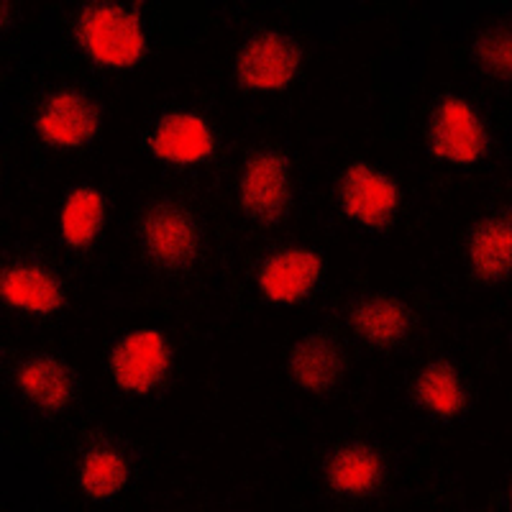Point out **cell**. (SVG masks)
Instances as JSON below:
<instances>
[{"instance_id": "cell-13", "label": "cell", "mask_w": 512, "mask_h": 512, "mask_svg": "<svg viewBox=\"0 0 512 512\" xmlns=\"http://www.w3.org/2000/svg\"><path fill=\"white\" fill-rule=\"evenodd\" d=\"M344 372L341 349L328 336H308L292 349L290 377L305 392H326Z\"/></svg>"}, {"instance_id": "cell-11", "label": "cell", "mask_w": 512, "mask_h": 512, "mask_svg": "<svg viewBox=\"0 0 512 512\" xmlns=\"http://www.w3.org/2000/svg\"><path fill=\"white\" fill-rule=\"evenodd\" d=\"M0 295L11 308L34 315H52L64 305V287L54 272L16 264L0 277Z\"/></svg>"}, {"instance_id": "cell-3", "label": "cell", "mask_w": 512, "mask_h": 512, "mask_svg": "<svg viewBox=\"0 0 512 512\" xmlns=\"http://www.w3.org/2000/svg\"><path fill=\"white\" fill-rule=\"evenodd\" d=\"M431 149L438 159L451 164H477L487 154V128L464 98L438 100L431 116Z\"/></svg>"}, {"instance_id": "cell-6", "label": "cell", "mask_w": 512, "mask_h": 512, "mask_svg": "<svg viewBox=\"0 0 512 512\" xmlns=\"http://www.w3.org/2000/svg\"><path fill=\"white\" fill-rule=\"evenodd\" d=\"M169 369L167 338L152 328L128 333L111 354V374L123 392L146 395L159 387Z\"/></svg>"}, {"instance_id": "cell-2", "label": "cell", "mask_w": 512, "mask_h": 512, "mask_svg": "<svg viewBox=\"0 0 512 512\" xmlns=\"http://www.w3.org/2000/svg\"><path fill=\"white\" fill-rule=\"evenodd\" d=\"M300 44L282 31H264L241 49L236 59V77L241 88L267 93L282 90L295 80L300 70Z\"/></svg>"}, {"instance_id": "cell-20", "label": "cell", "mask_w": 512, "mask_h": 512, "mask_svg": "<svg viewBox=\"0 0 512 512\" xmlns=\"http://www.w3.org/2000/svg\"><path fill=\"white\" fill-rule=\"evenodd\" d=\"M477 62L492 75H510V36L500 34H484L474 47Z\"/></svg>"}, {"instance_id": "cell-10", "label": "cell", "mask_w": 512, "mask_h": 512, "mask_svg": "<svg viewBox=\"0 0 512 512\" xmlns=\"http://www.w3.org/2000/svg\"><path fill=\"white\" fill-rule=\"evenodd\" d=\"M323 277V262L310 249H282L267 256L259 267V290L269 303H300L318 287Z\"/></svg>"}, {"instance_id": "cell-5", "label": "cell", "mask_w": 512, "mask_h": 512, "mask_svg": "<svg viewBox=\"0 0 512 512\" xmlns=\"http://www.w3.org/2000/svg\"><path fill=\"white\" fill-rule=\"evenodd\" d=\"M241 208L251 221L272 226L290 205V159L282 152L251 157L241 175Z\"/></svg>"}, {"instance_id": "cell-8", "label": "cell", "mask_w": 512, "mask_h": 512, "mask_svg": "<svg viewBox=\"0 0 512 512\" xmlns=\"http://www.w3.org/2000/svg\"><path fill=\"white\" fill-rule=\"evenodd\" d=\"M149 149L157 159L177 167H195L213 157L216 134L198 113H164L149 136Z\"/></svg>"}, {"instance_id": "cell-17", "label": "cell", "mask_w": 512, "mask_h": 512, "mask_svg": "<svg viewBox=\"0 0 512 512\" xmlns=\"http://www.w3.org/2000/svg\"><path fill=\"white\" fill-rule=\"evenodd\" d=\"M415 400L436 418H456L466 408V390L448 361H433L415 379Z\"/></svg>"}, {"instance_id": "cell-16", "label": "cell", "mask_w": 512, "mask_h": 512, "mask_svg": "<svg viewBox=\"0 0 512 512\" xmlns=\"http://www.w3.org/2000/svg\"><path fill=\"white\" fill-rule=\"evenodd\" d=\"M469 259L477 277L502 280L512 267V228L507 218H487L479 223L469 241Z\"/></svg>"}, {"instance_id": "cell-15", "label": "cell", "mask_w": 512, "mask_h": 512, "mask_svg": "<svg viewBox=\"0 0 512 512\" xmlns=\"http://www.w3.org/2000/svg\"><path fill=\"white\" fill-rule=\"evenodd\" d=\"M356 333L372 346H395L410 331V310L395 297H367L351 313Z\"/></svg>"}, {"instance_id": "cell-1", "label": "cell", "mask_w": 512, "mask_h": 512, "mask_svg": "<svg viewBox=\"0 0 512 512\" xmlns=\"http://www.w3.org/2000/svg\"><path fill=\"white\" fill-rule=\"evenodd\" d=\"M77 44L98 67L126 70L149 52L139 13L116 3H93L82 8L75 26Z\"/></svg>"}, {"instance_id": "cell-19", "label": "cell", "mask_w": 512, "mask_h": 512, "mask_svg": "<svg viewBox=\"0 0 512 512\" xmlns=\"http://www.w3.org/2000/svg\"><path fill=\"white\" fill-rule=\"evenodd\" d=\"M128 464L111 446L90 448L80 464V487L90 500H113L126 487Z\"/></svg>"}, {"instance_id": "cell-14", "label": "cell", "mask_w": 512, "mask_h": 512, "mask_svg": "<svg viewBox=\"0 0 512 512\" xmlns=\"http://www.w3.org/2000/svg\"><path fill=\"white\" fill-rule=\"evenodd\" d=\"M382 459L367 443H349L338 448L328 464V482L336 495L359 500L372 495L382 482Z\"/></svg>"}, {"instance_id": "cell-4", "label": "cell", "mask_w": 512, "mask_h": 512, "mask_svg": "<svg viewBox=\"0 0 512 512\" xmlns=\"http://www.w3.org/2000/svg\"><path fill=\"white\" fill-rule=\"evenodd\" d=\"M400 187L382 169L367 162H356L341 180L344 213L369 231H384L400 210Z\"/></svg>"}, {"instance_id": "cell-9", "label": "cell", "mask_w": 512, "mask_h": 512, "mask_svg": "<svg viewBox=\"0 0 512 512\" xmlns=\"http://www.w3.org/2000/svg\"><path fill=\"white\" fill-rule=\"evenodd\" d=\"M100 126L98 108L75 90H62L44 100L36 113V131L47 144L77 149L95 139Z\"/></svg>"}, {"instance_id": "cell-7", "label": "cell", "mask_w": 512, "mask_h": 512, "mask_svg": "<svg viewBox=\"0 0 512 512\" xmlns=\"http://www.w3.org/2000/svg\"><path fill=\"white\" fill-rule=\"evenodd\" d=\"M146 256L164 269H182L198 256L200 231L187 210L162 203L146 213L141 223Z\"/></svg>"}, {"instance_id": "cell-18", "label": "cell", "mask_w": 512, "mask_h": 512, "mask_svg": "<svg viewBox=\"0 0 512 512\" xmlns=\"http://www.w3.org/2000/svg\"><path fill=\"white\" fill-rule=\"evenodd\" d=\"M105 221V198L95 187H77L62 205V239L70 249H88Z\"/></svg>"}, {"instance_id": "cell-12", "label": "cell", "mask_w": 512, "mask_h": 512, "mask_svg": "<svg viewBox=\"0 0 512 512\" xmlns=\"http://www.w3.org/2000/svg\"><path fill=\"white\" fill-rule=\"evenodd\" d=\"M18 390L36 408L57 413L64 410L75 397V374L64 361L39 354L26 359L16 374Z\"/></svg>"}]
</instances>
